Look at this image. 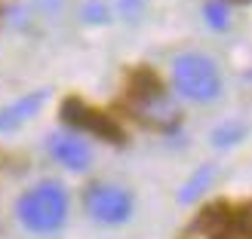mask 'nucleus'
<instances>
[{
	"label": "nucleus",
	"instance_id": "obj_1",
	"mask_svg": "<svg viewBox=\"0 0 252 239\" xmlns=\"http://www.w3.org/2000/svg\"><path fill=\"white\" fill-rule=\"evenodd\" d=\"M68 212H71L68 187L56 178H43V181L31 184L16 203L19 224L28 233H37V236L59 233L68 221Z\"/></svg>",
	"mask_w": 252,
	"mask_h": 239
},
{
	"label": "nucleus",
	"instance_id": "obj_2",
	"mask_svg": "<svg viewBox=\"0 0 252 239\" xmlns=\"http://www.w3.org/2000/svg\"><path fill=\"white\" fill-rule=\"evenodd\" d=\"M172 89L179 98L194 105H212L221 95V71L209 55L200 53H182L172 58Z\"/></svg>",
	"mask_w": 252,
	"mask_h": 239
},
{
	"label": "nucleus",
	"instance_id": "obj_3",
	"mask_svg": "<svg viewBox=\"0 0 252 239\" xmlns=\"http://www.w3.org/2000/svg\"><path fill=\"white\" fill-rule=\"evenodd\" d=\"M83 209L95 224L102 227H120L132 218L135 212V199L123 184L114 181H93L83 190Z\"/></svg>",
	"mask_w": 252,
	"mask_h": 239
},
{
	"label": "nucleus",
	"instance_id": "obj_4",
	"mask_svg": "<svg viewBox=\"0 0 252 239\" xmlns=\"http://www.w3.org/2000/svg\"><path fill=\"white\" fill-rule=\"evenodd\" d=\"M132 114L142 120L145 126H154V129H175L179 126V105L172 102V95H166L160 89L157 80H142L132 86Z\"/></svg>",
	"mask_w": 252,
	"mask_h": 239
},
{
	"label": "nucleus",
	"instance_id": "obj_5",
	"mask_svg": "<svg viewBox=\"0 0 252 239\" xmlns=\"http://www.w3.org/2000/svg\"><path fill=\"white\" fill-rule=\"evenodd\" d=\"M46 150L62 169L68 172H86L93 166V147L86 144V138L74 129H62L46 138Z\"/></svg>",
	"mask_w": 252,
	"mask_h": 239
},
{
	"label": "nucleus",
	"instance_id": "obj_6",
	"mask_svg": "<svg viewBox=\"0 0 252 239\" xmlns=\"http://www.w3.org/2000/svg\"><path fill=\"white\" fill-rule=\"evenodd\" d=\"M46 98H49V92L40 89V92H28V95L16 98V102H9L6 107H0V135L22 129V126L28 123L31 117H37V114L43 110Z\"/></svg>",
	"mask_w": 252,
	"mask_h": 239
},
{
	"label": "nucleus",
	"instance_id": "obj_7",
	"mask_svg": "<svg viewBox=\"0 0 252 239\" xmlns=\"http://www.w3.org/2000/svg\"><path fill=\"white\" fill-rule=\"evenodd\" d=\"M65 117H68V123L74 126V129H86V132H95L98 138H111V141H120V132L117 129H111L108 123H102V117L98 114H93L90 107H83V105H77V102H68V107H65Z\"/></svg>",
	"mask_w": 252,
	"mask_h": 239
},
{
	"label": "nucleus",
	"instance_id": "obj_8",
	"mask_svg": "<svg viewBox=\"0 0 252 239\" xmlns=\"http://www.w3.org/2000/svg\"><path fill=\"white\" fill-rule=\"evenodd\" d=\"M212 181H216V169H212V166H200V169L191 175V178L182 184V190H179V203H185V206L197 203V199L212 187Z\"/></svg>",
	"mask_w": 252,
	"mask_h": 239
},
{
	"label": "nucleus",
	"instance_id": "obj_9",
	"mask_svg": "<svg viewBox=\"0 0 252 239\" xmlns=\"http://www.w3.org/2000/svg\"><path fill=\"white\" fill-rule=\"evenodd\" d=\"M203 19L212 31H228L231 28V3L228 0H206L203 3Z\"/></svg>",
	"mask_w": 252,
	"mask_h": 239
},
{
	"label": "nucleus",
	"instance_id": "obj_10",
	"mask_svg": "<svg viewBox=\"0 0 252 239\" xmlns=\"http://www.w3.org/2000/svg\"><path fill=\"white\" fill-rule=\"evenodd\" d=\"M243 138H246V123L228 120L224 126H219V129L212 132V144L216 147H234V144H240Z\"/></svg>",
	"mask_w": 252,
	"mask_h": 239
},
{
	"label": "nucleus",
	"instance_id": "obj_11",
	"mask_svg": "<svg viewBox=\"0 0 252 239\" xmlns=\"http://www.w3.org/2000/svg\"><path fill=\"white\" fill-rule=\"evenodd\" d=\"M80 16L90 25H105L108 22V6L102 3V0H86V3L80 6Z\"/></svg>",
	"mask_w": 252,
	"mask_h": 239
},
{
	"label": "nucleus",
	"instance_id": "obj_12",
	"mask_svg": "<svg viewBox=\"0 0 252 239\" xmlns=\"http://www.w3.org/2000/svg\"><path fill=\"white\" fill-rule=\"evenodd\" d=\"M148 6V0H120V9H123V16H138Z\"/></svg>",
	"mask_w": 252,
	"mask_h": 239
}]
</instances>
